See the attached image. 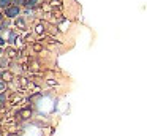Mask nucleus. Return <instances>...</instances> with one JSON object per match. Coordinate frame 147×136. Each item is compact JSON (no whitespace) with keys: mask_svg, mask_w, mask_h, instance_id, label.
Masks as SVG:
<instances>
[{"mask_svg":"<svg viewBox=\"0 0 147 136\" xmlns=\"http://www.w3.org/2000/svg\"><path fill=\"white\" fill-rule=\"evenodd\" d=\"M18 14H19V6H8L5 9V16L8 18H16Z\"/></svg>","mask_w":147,"mask_h":136,"instance_id":"nucleus-1","label":"nucleus"},{"mask_svg":"<svg viewBox=\"0 0 147 136\" xmlns=\"http://www.w3.org/2000/svg\"><path fill=\"white\" fill-rule=\"evenodd\" d=\"M10 2H11V0H0V6H3V8L7 6V8H8V5H10Z\"/></svg>","mask_w":147,"mask_h":136,"instance_id":"nucleus-2","label":"nucleus"},{"mask_svg":"<svg viewBox=\"0 0 147 136\" xmlns=\"http://www.w3.org/2000/svg\"><path fill=\"white\" fill-rule=\"evenodd\" d=\"M5 100H7V97H5V93H0V104H3Z\"/></svg>","mask_w":147,"mask_h":136,"instance_id":"nucleus-3","label":"nucleus"},{"mask_svg":"<svg viewBox=\"0 0 147 136\" xmlns=\"http://www.w3.org/2000/svg\"><path fill=\"white\" fill-rule=\"evenodd\" d=\"M38 0H27V5H35Z\"/></svg>","mask_w":147,"mask_h":136,"instance_id":"nucleus-4","label":"nucleus"},{"mask_svg":"<svg viewBox=\"0 0 147 136\" xmlns=\"http://www.w3.org/2000/svg\"><path fill=\"white\" fill-rule=\"evenodd\" d=\"M5 87V84H3V81H0V89H3Z\"/></svg>","mask_w":147,"mask_h":136,"instance_id":"nucleus-5","label":"nucleus"},{"mask_svg":"<svg viewBox=\"0 0 147 136\" xmlns=\"http://www.w3.org/2000/svg\"><path fill=\"white\" fill-rule=\"evenodd\" d=\"M2 44H3V38L0 37V46H2Z\"/></svg>","mask_w":147,"mask_h":136,"instance_id":"nucleus-6","label":"nucleus"},{"mask_svg":"<svg viewBox=\"0 0 147 136\" xmlns=\"http://www.w3.org/2000/svg\"><path fill=\"white\" fill-rule=\"evenodd\" d=\"M0 30H2V25H0Z\"/></svg>","mask_w":147,"mask_h":136,"instance_id":"nucleus-7","label":"nucleus"},{"mask_svg":"<svg viewBox=\"0 0 147 136\" xmlns=\"http://www.w3.org/2000/svg\"><path fill=\"white\" fill-rule=\"evenodd\" d=\"M0 19H2V14H0Z\"/></svg>","mask_w":147,"mask_h":136,"instance_id":"nucleus-8","label":"nucleus"}]
</instances>
